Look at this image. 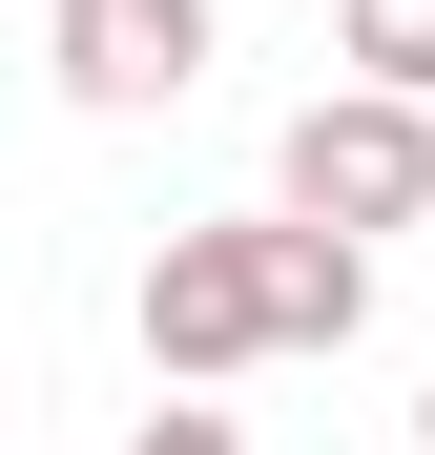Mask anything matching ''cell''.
<instances>
[{
  "instance_id": "6",
  "label": "cell",
  "mask_w": 435,
  "mask_h": 455,
  "mask_svg": "<svg viewBox=\"0 0 435 455\" xmlns=\"http://www.w3.org/2000/svg\"><path fill=\"white\" fill-rule=\"evenodd\" d=\"M415 455H435V394H415Z\"/></svg>"
},
{
  "instance_id": "5",
  "label": "cell",
  "mask_w": 435,
  "mask_h": 455,
  "mask_svg": "<svg viewBox=\"0 0 435 455\" xmlns=\"http://www.w3.org/2000/svg\"><path fill=\"white\" fill-rule=\"evenodd\" d=\"M125 455H249V435H229V414H207V394H166V414H145Z\"/></svg>"
},
{
  "instance_id": "2",
  "label": "cell",
  "mask_w": 435,
  "mask_h": 455,
  "mask_svg": "<svg viewBox=\"0 0 435 455\" xmlns=\"http://www.w3.org/2000/svg\"><path fill=\"white\" fill-rule=\"evenodd\" d=\"M270 207H311V228H415L435 207V104L415 84H311L290 104V145H270Z\"/></svg>"
},
{
  "instance_id": "4",
  "label": "cell",
  "mask_w": 435,
  "mask_h": 455,
  "mask_svg": "<svg viewBox=\"0 0 435 455\" xmlns=\"http://www.w3.org/2000/svg\"><path fill=\"white\" fill-rule=\"evenodd\" d=\"M332 62H352V84H415V104H435V0H332Z\"/></svg>"
},
{
  "instance_id": "1",
  "label": "cell",
  "mask_w": 435,
  "mask_h": 455,
  "mask_svg": "<svg viewBox=\"0 0 435 455\" xmlns=\"http://www.w3.org/2000/svg\"><path fill=\"white\" fill-rule=\"evenodd\" d=\"M249 352H290V207L270 228H166V249H145V372H166V394H229Z\"/></svg>"
},
{
  "instance_id": "3",
  "label": "cell",
  "mask_w": 435,
  "mask_h": 455,
  "mask_svg": "<svg viewBox=\"0 0 435 455\" xmlns=\"http://www.w3.org/2000/svg\"><path fill=\"white\" fill-rule=\"evenodd\" d=\"M42 42H62V104H187L207 84V0H42Z\"/></svg>"
}]
</instances>
